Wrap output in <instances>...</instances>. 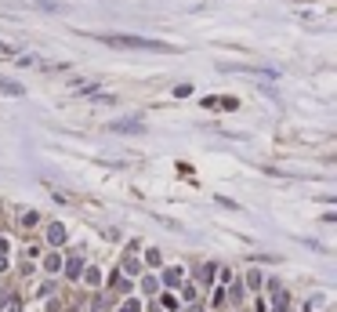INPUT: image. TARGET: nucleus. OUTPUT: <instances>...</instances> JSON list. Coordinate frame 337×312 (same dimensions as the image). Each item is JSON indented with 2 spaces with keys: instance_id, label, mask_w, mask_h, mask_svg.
<instances>
[{
  "instance_id": "1",
  "label": "nucleus",
  "mask_w": 337,
  "mask_h": 312,
  "mask_svg": "<svg viewBox=\"0 0 337 312\" xmlns=\"http://www.w3.org/2000/svg\"><path fill=\"white\" fill-rule=\"evenodd\" d=\"M98 40L113 44V48H134V51H178L163 40H145V37H127V33H109V37H98Z\"/></svg>"
},
{
  "instance_id": "2",
  "label": "nucleus",
  "mask_w": 337,
  "mask_h": 312,
  "mask_svg": "<svg viewBox=\"0 0 337 312\" xmlns=\"http://www.w3.org/2000/svg\"><path fill=\"white\" fill-rule=\"evenodd\" d=\"M109 131H134V134H138V131H145V127H142L138 120H113Z\"/></svg>"
},
{
  "instance_id": "3",
  "label": "nucleus",
  "mask_w": 337,
  "mask_h": 312,
  "mask_svg": "<svg viewBox=\"0 0 337 312\" xmlns=\"http://www.w3.org/2000/svg\"><path fill=\"white\" fill-rule=\"evenodd\" d=\"M48 236H51V243H62V240H66V229L58 225V222H51V225H48Z\"/></svg>"
},
{
  "instance_id": "4",
  "label": "nucleus",
  "mask_w": 337,
  "mask_h": 312,
  "mask_svg": "<svg viewBox=\"0 0 337 312\" xmlns=\"http://www.w3.org/2000/svg\"><path fill=\"white\" fill-rule=\"evenodd\" d=\"M0 91H4V95H22V84H15V80H0Z\"/></svg>"
},
{
  "instance_id": "5",
  "label": "nucleus",
  "mask_w": 337,
  "mask_h": 312,
  "mask_svg": "<svg viewBox=\"0 0 337 312\" xmlns=\"http://www.w3.org/2000/svg\"><path fill=\"white\" fill-rule=\"evenodd\" d=\"M163 283H171V287L181 283V269H167V272H163Z\"/></svg>"
},
{
  "instance_id": "6",
  "label": "nucleus",
  "mask_w": 337,
  "mask_h": 312,
  "mask_svg": "<svg viewBox=\"0 0 337 312\" xmlns=\"http://www.w3.org/2000/svg\"><path fill=\"white\" fill-rule=\"evenodd\" d=\"M58 265H62V258H58V254H48V261H44V269H48V272H58Z\"/></svg>"
},
{
  "instance_id": "7",
  "label": "nucleus",
  "mask_w": 337,
  "mask_h": 312,
  "mask_svg": "<svg viewBox=\"0 0 337 312\" xmlns=\"http://www.w3.org/2000/svg\"><path fill=\"white\" fill-rule=\"evenodd\" d=\"M124 269H127V272H138V269H142V265H138V258H134V251L127 254V261H124Z\"/></svg>"
},
{
  "instance_id": "8",
  "label": "nucleus",
  "mask_w": 337,
  "mask_h": 312,
  "mask_svg": "<svg viewBox=\"0 0 337 312\" xmlns=\"http://www.w3.org/2000/svg\"><path fill=\"white\" fill-rule=\"evenodd\" d=\"M80 272H84V265H80V258H73V261H69V276L76 279V276H80Z\"/></svg>"
},
{
  "instance_id": "9",
  "label": "nucleus",
  "mask_w": 337,
  "mask_h": 312,
  "mask_svg": "<svg viewBox=\"0 0 337 312\" xmlns=\"http://www.w3.org/2000/svg\"><path fill=\"white\" fill-rule=\"evenodd\" d=\"M120 312H138V305H134V301H127V305L120 308Z\"/></svg>"
},
{
  "instance_id": "10",
  "label": "nucleus",
  "mask_w": 337,
  "mask_h": 312,
  "mask_svg": "<svg viewBox=\"0 0 337 312\" xmlns=\"http://www.w3.org/2000/svg\"><path fill=\"white\" fill-rule=\"evenodd\" d=\"M0 55H15V51L8 48V44H0Z\"/></svg>"
},
{
  "instance_id": "11",
  "label": "nucleus",
  "mask_w": 337,
  "mask_h": 312,
  "mask_svg": "<svg viewBox=\"0 0 337 312\" xmlns=\"http://www.w3.org/2000/svg\"><path fill=\"white\" fill-rule=\"evenodd\" d=\"M4 269H8V258H4V254H0V272H4Z\"/></svg>"
}]
</instances>
